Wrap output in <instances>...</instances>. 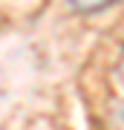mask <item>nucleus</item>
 Masks as SVG:
<instances>
[{
	"instance_id": "1",
	"label": "nucleus",
	"mask_w": 124,
	"mask_h": 130,
	"mask_svg": "<svg viewBox=\"0 0 124 130\" xmlns=\"http://www.w3.org/2000/svg\"><path fill=\"white\" fill-rule=\"evenodd\" d=\"M113 0H72V6H78L84 12H95V9H104V6H110Z\"/></svg>"
},
{
	"instance_id": "2",
	"label": "nucleus",
	"mask_w": 124,
	"mask_h": 130,
	"mask_svg": "<svg viewBox=\"0 0 124 130\" xmlns=\"http://www.w3.org/2000/svg\"><path fill=\"white\" fill-rule=\"evenodd\" d=\"M121 81H124V64H121Z\"/></svg>"
}]
</instances>
